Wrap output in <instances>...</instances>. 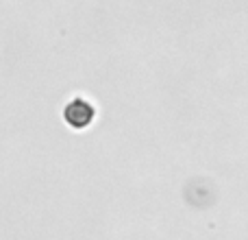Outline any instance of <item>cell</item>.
Wrapping results in <instances>:
<instances>
[{"mask_svg":"<svg viewBox=\"0 0 248 240\" xmlns=\"http://www.w3.org/2000/svg\"><path fill=\"white\" fill-rule=\"evenodd\" d=\"M94 120V109H92L90 103L77 99L65 107V122L74 129H85L90 127V122Z\"/></svg>","mask_w":248,"mask_h":240,"instance_id":"obj_1","label":"cell"}]
</instances>
